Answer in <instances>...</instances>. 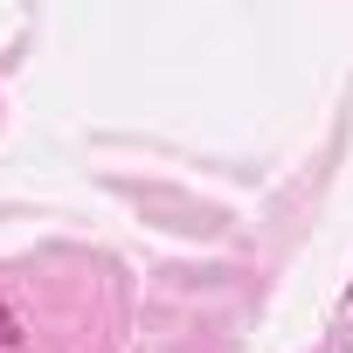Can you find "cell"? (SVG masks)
<instances>
[{"label":"cell","instance_id":"6da1fadb","mask_svg":"<svg viewBox=\"0 0 353 353\" xmlns=\"http://www.w3.org/2000/svg\"><path fill=\"white\" fill-rule=\"evenodd\" d=\"M0 339H8V346L21 339V325H14V312H8V305H0Z\"/></svg>","mask_w":353,"mask_h":353}]
</instances>
